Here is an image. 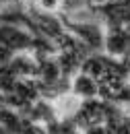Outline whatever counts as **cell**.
Listing matches in <instances>:
<instances>
[{"instance_id": "cell-3", "label": "cell", "mask_w": 130, "mask_h": 134, "mask_svg": "<svg viewBox=\"0 0 130 134\" xmlns=\"http://www.w3.org/2000/svg\"><path fill=\"white\" fill-rule=\"evenodd\" d=\"M35 4L39 6V10H44V13H56L60 6H62V0H35Z\"/></svg>"}, {"instance_id": "cell-4", "label": "cell", "mask_w": 130, "mask_h": 134, "mask_svg": "<svg viewBox=\"0 0 130 134\" xmlns=\"http://www.w3.org/2000/svg\"><path fill=\"white\" fill-rule=\"evenodd\" d=\"M0 134H15V132H10L6 126H2V124H0Z\"/></svg>"}, {"instance_id": "cell-2", "label": "cell", "mask_w": 130, "mask_h": 134, "mask_svg": "<svg viewBox=\"0 0 130 134\" xmlns=\"http://www.w3.org/2000/svg\"><path fill=\"white\" fill-rule=\"evenodd\" d=\"M70 93L74 95V97H79L81 101L85 99H97L99 95V83L91 76V74H87V72H79L77 76H74V81L70 85Z\"/></svg>"}, {"instance_id": "cell-1", "label": "cell", "mask_w": 130, "mask_h": 134, "mask_svg": "<svg viewBox=\"0 0 130 134\" xmlns=\"http://www.w3.org/2000/svg\"><path fill=\"white\" fill-rule=\"evenodd\" d=\"M0 46L8 48L10 52H25L35 46V39L21 27L10 25H0Z\"/></svg>"}]
</instances>
